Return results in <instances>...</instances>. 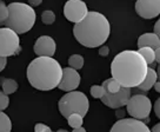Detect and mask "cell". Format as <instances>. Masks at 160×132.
<instances>
[{"label": "cell", "mask_w": 160, "mask_h": 132, "mask_svg": "<svg viewBox=\"0 0 160 132\" xmlns=\"http://www.w3.org/2000/svg\"><path fill=\"white\" fill-rule=\"evenodd\" d=\"M148 64L138 51H122L114 57L111 64L112 78L121 87H137L140 85L148 70Z\"/></svg>", "instance_id": "obj_1"}, {"label": "cell", "mask_w": 160, "mask_h": 132, "mask_svg": "<svg viewBox=\"0 0 160 132\" xmlns=\"http://www.w3.org/2000/svg\"><path fill=\"white\" fill-rule=\"evenodd\" d=\"M110 33V23L105 15L99 12H88L85 18L73 27L75 39L88 48L99 47L105 44Z\"/></svg>", "instance_id": "obj_2"}, {"label": "cell", "mask_w": 160, "mask_h": 132, "mask_svg": "<svg viewBox=\"0 0 160 132\" xmlns=\"http://www.w3.org/2000/svg\"><path fill=\"white\" fill-rule=\"evenodd\" d=\"M62 69L52 57H38L27 67V79L32 86L40 91H50L58 87Z\"/></svg>", "instance_id": "obj_3"}, {"label": "cell", "mask_w": 160, "mask_h": 132, "mask_svg": "<svg viewBox=\"0 0 160 132\" xmlns=\"http://www.w3.org/2000/svg\"><path fill=\"white\" fill-rule=\"evenodd\" d=\"M8 12L10 14L5 25L18 34L28 32L34 26L37 15L31 5L22 3H12L8 5Z\"/></svg>", "instance_id": "obj_4"}, {"label": "cell", "mask_w": 160, "mask_h": 132, "mask_svg": "<svg viewBox=\"0 0 160 132\" xmlns=\"http://www.w3.org/2000/svg\"><path fill=\"white\" fill-rule=\"evenodd\" d=\"M58 106L62 117L67 119L73 113H79L82 117H85L86 113L88 112L90 103L88 98L82 92L71 91L60 99Z\"/></svg>", "instance_id": "obj_5"}, {"label": "cell", "mask_w": 160, "mask_h": 132, "mask_svg": "<svg viewBox=\"0 0 160 132\" xmlns=\"http://www.w3.org/2000/svg\"><path fill=\"white\" fill-rule=\"evenodd\" d=\"M127 112L131 117L144 120L150 117L151 110H152V103L150 98L145 94H134L130 98V100L126 104Z\"/></svg>", "instance_id": "obj_6"}, {"label": "cell", "mask_w": 160, "mask_h": 132, "mask_svg": "<svg viewBox=\"0 0 160 132\" xmlns=\"http://www.w3.org/2000/svg\"><path fill=\"white\" fill-rule=\"evenodd\" d=\"M20 51V39L18 33L10 28H0V56L12 57Z\"/></svg>", "instance_id": "obj_7"}, {"label": "cell", "mask_w": 160, "mask_h": 132, "mask_svg": "<svg viewBox=\"0 0 160 132\" xmlns=\"http://www.w3.org/2000/svg\"><path fill=\"white\" fill-rule=\"evenodd\" d=\"M88 13L87 5L82 0H68L64 6V15L71 23H79Z\"/></svg>", "instance_id": "obj_8"}, {"label": "cell", "mask_w": 160, "mask_h": 132, "mask_svg": "<svg viewBox=\"0 0 160 132\" xmlns=\"http://www.w3.org/2000/svg\"><path fill=\"white\" fill-rule=\"evenodd\" d=\"M110 132H151L144 122L135 118H121L112 126Z\"/></svg>", "instance_id": "obj_9"}, {"label": "cell", "mask_w": 160, "mask_h": 132, "mask_svg": "<svg viewBox=\"0 0 160 132\" xmlns=\"http://www.w3.org/2000/svg\"><path fill=\"white\" fill-rule=\"evenodd\" d=\"M131 98L130 87H121L120 91L115 93H105V96L101 98L102 104L111 109H120L125 106Z\"/></svg>", "instance_id": "obj_10"}, {"label": "cell", "mask_w": 160, "mask_h": 132, "mask_svg": "<svg viewBox=\"0 0 160 132\" xmlns=\"http://www.w3.org/2000/svg\"><path fill=\"white\" fill-rule=\"evenodd\" d=\"M135 12L144 19H152L160 14V0H137Z\"/></svg>", "instance_id": "obj_11"}, {"label": "cell", "mask_w": 160, "mask_h": 132, "mask_svg": "<svg viewBox=\"0 0 160 132\" xmlns=\"http://www.w3.org/2000/svg\"><path fill=\"white\" fill-rule=\"evenodd\" d=\"M80 85V74L78 73L77 70L72 69V67H65L62 69V76H61V80H60L59 87L61 91L71 92L74 91L75 89H78Z\"/></svg>", "instance_id": "obj_12"}, {"label": "cell", "mask_w": 160, "mask_h": 132, "mask_svg": "<svg viewBox=\"0 0 160 132\" xmlns=\"http://www.w3.org/2000/svg\"><path fill=\"white\" fill-rule=\"evenodd\" d=\"M34 53L38 57H52L55 53V41L50 36L39 37L34 44Z\"/></svg>", "instance_id": "obj_13"}, {"label": "cell", "mask_w": 160, "mask_h": 132, "mask_svg": "<svg viewBox=\"0 0 160 132\" xmlns=\"http://www.w3.org/2000/svg\"><path fill=\"white\" fill-rule=\"evenodd\" d=\"M138 46L139 47H152L153 50L160 47V39L155 33H145L139 37L138 39Z\"/></svg>", "instance_id": "obj_14"}, {"label": "cell", "mask_w": 160, "mask_h": 132, "mask_svg": "<svg viewBox=\"0 0 160 132\" xmlns=\"http://www.w3.org/2000/svg\"><path fill=\"white\" fill-rule=\"evenodd\" d=\"M158 80V74L153 69H148L147 70V74H146L144 81L137 86V89H139L140 91H150L151 89L153 87V85L155 84V81Z\"/></svg>", "instance_id": "obj_15"}, {"label": "cell", "mask_w": 160, "mask_h": 132, "mask_svg": "<svg viewBox=\"0 0 160 132\" xmlns=\"http://www.w3.org/2000/svg\"><path fill=\"white\" fill-rule=\"evenodd\" d=\"M0 85L2 86V91L5 92L6 94H12L18 90V83L11 78L0 77Z\"/></svg>", "instance_id": "obj_16"}, {"label": "cell", "mask_w": 160, "mask_h": 132, "mask_svg": "<svg viewBox=\"0 0 160 132\" xmlns=\"http://www.w3.org/2000/svg\"><path fill=\"white\" fill-rule=\"evenodd\" d=\"M102 86L105 89V93H115V92L120 91V89H121V85L115 80L114 78L106 79L102 83Z\"/></svg>", "instance_id": "obj_17"}, {"label": "cell", "mask_w": 160, "mask_h": 132, "mask_svg": "<svg viewBox=\"0 0 160 132\" xmlns=\"http://www.w3.org/2000/svg\"><path fill=\"white\" fill-rule=\"evenodd\" d=\"M141 54V56L144 57V59L146 60L147 64H153L155 61V53H154V50L152 48V47H140L139 51H138Z\"/></svg>", "instance_id": "obj_18"}, {"label": "cell", "mask_w": 160, "mask_h": 132, "mask_svg": "<svg viewBox=\"0 0 160 132\" xmlns=\"http://www.w3.org/2000/svg\"><path fill=\"white\" fill-rule=\"evenodd\" d=\"M12 130V122L8 116L0 111V132H11Z\"/></svg>", "instance_id": "obj_19"}, {"label": "cell", "mask_w": 160, "mask_h": 132, "mask_svg": "<svg viewBox=\"0 0 160 132\" xmlns=\"http://www.w3.org/2000/svg\"><path fill=\"white\" fill-rule=\"evenodd\" d=\"M68 65H70V67L78 71L80 69H82V66H84V58L80 54H73L68 59Z\"/></svg>", "instance_id": "obj_20"}, {"label": "cell", "mask_w": 160, "mask_h": 132, "mask_svg": "<svg viewBox=\"0 0 160 132\" xmlns=\"http://www.w3.org/2000/svg\"><path fill=\"white\" fill-rule=\"evenodd\" d=\"M67 120H68V125H70L71 127L77 129V127L82 126L84 117H82L81 114H79V113H73V114H71L70 117L67 118Z\"/></svg>", "instance_id": "obj_21"}, {"label": "cell", "mask_w": 160, "mask_h": 132, "mask_svg": "<svg viewBox=\"0 0 160 132\" xmlns=\"http://www.w3.org/2000/svg\"><path fill=\"white\" fill-rule=\"evenodd\" d=\"M41 20L45 25H52L55 21V14L50 10H46L41 14Z\"/></svg>", "instance_id": "obj_22"}, {"label": "cell", "mask_w": 160, "mask_h": 132, "mask_svg": "<svg viewBox=\"0 0 160 132\" xmlns=\"http://www.w3.org/2000/svg\"><path fill=\"white\" fill-rule=\"evenodd\" d=\"M8 14H10V12H8V6H6L5 3L1 0V1H0V25L5 24L6 20L8 19Z\"/></svg>", "instance_id": "obj_23"}, {"label": "cell", "mask_w": 160, "mask_h": 132, "mask_svg": "<svg viewBox=\"0 0 160 132\" xmlns=\"http://www.w3.org/2000/svg\"><path fill=\"white\" fill-rule=\"evenodd\" d=\"M91 94L93 98H98L101 99L102 97L105 96V89L102 85H93L91 87Z\"/></svg>", "instance_id": "obj_24"}, {"label": "cell", "mask_w": 160, "mask_h": 132, "mask_svg": "<svg viewBox=\"0 0 160 132\" xmlns=\"http://www.w3.org/2000/svg\"><path fill=\"white\" fill-rule=\"evenodd\" d=\"M10 104V98L8 94H6L4 91H0V111H4L8 107Z\"/></svg>", "instance_id": "obj_25"}, {"label": "cell", "mask_w": 160, "mask_h": 132, "mask_svg": "<svg viewBox=\"0 0 160 132\" xmlns=\"http://www.w3.org/2000/svg\"><path fill=\"white\" fill-rule=\"evenodd\" d=\"M34 132H52L50 126H47L45 124H41V123H38L34 126Z\"/></svg>", "instance_id": "obj_26"}, {"label": "cell", "mask_w": 160, "mask_h": 132, "mask_svg": "<svg viewBox=\"0 0 160 132\" xmlns=\"http://www.w3.org/2000/svg\"><path fill=\"white\" fill-rule=\"evenodd\" d=\"M153 109H154L155 116H157V117H158L160 119V97L158 98V99H157V100H155Z\"/></svg>", "instance_id": "obj_27"}, {"label": "cell", "mask_w": 160, "mask_h": 132, "mask_svg": "<svg viewBox=\"0 0 160 132\" xmlns=\"http://www.w3.org/2000/svg\"><path fill=\"white\" fill-rule=\"evenodd\" d=\"M108 53H110V48L107 46H101L99 48V54L101 57H107Z\"/></svg>", "instance_id": "obj_28"}, {"label": "cell", "mask_w": 160, "mask_h": 132, "mask_svg": "<svg viewBox=\"0 0 160 132\" xmlns=\"http://www.w3.org/2000/svg\"><path fill=\"white\" fill-rule=\"evenodd\" d=\"M6 65H7V58L0 56V72L2 71V70H5Z\"/></svg>", "instance_id": "obj_29"}, {"label": "cell", "mask_w": 160, "mask_h": 132, "mask_svg": "<svg viewBox=\"0 0 160 132\" xmlns=\"http://www.w3.org/2000/svg\"><path fill=\"white\" fill-rule=\"evenodd\" d=\"M154 33L157 34V36L159 37V39H160V19H158V21L154 24Z\"/></svg>", "instance_id": "obj_30"}, {"label": "cell", "mask_w": 160, "mask_h": 132, "mask_svg": "<svg viewBox=\"0 0 160 132\" xmlns=\"http://www.w3.org/2000/svg\"><path fill=\"white\" fill-rule=\"evenodd\" d=\"M28 3L32 7H35V6H39L42 3V0H28Z\"/></svg>", "instance_id": "obj_31"}, {"label": "cell", "mask_w": 160, "mask_h": 132, "mask_svg": "<svg viewBox=\"0 0 160 132\" xmlns=\"http://www.w3.org/2000/svg\"><path fill=\"white\" fill-rule=\"evenodd\" d=\"M154 53H155V60H157L160 64V47L155 48V50H154Z\"/></svg>", "instance_id": "obj_32"}, {"label": "cell", "mask_w": 160, "mask_h": 132, "mask_svg": "<svg viewBox=\"0 0 160 132\" xmlns=\"http://www.w3.org/2000/svg\"><path fill=\"white\" fill-rule=\"evenodd\" d=\"M153 87H154V90H155V91H157V92H159V93H160V81H159V80H157V81H155V84H154V85H153Z\"/></svg>", "instance_id": "obj_33"}, {"label": "cell", "mask_w": 160, "mask_h": 132, "mask_svg": "<svg viewBox=\"0 0 160 132\" xmlns=\"http://www.w3.org/2000/svg\"><path fill=\"white\" fill-rule=\"evenodd\" d=\"M151 132H160V123H159V124H157V125H154V126L152 127V130H151Z\"/></svg>", "instance_id": "obj_34"}, {"label": "cell", "mask_w": 160, "mask_h": 132, "mask_svg": "<svg viewBox=\"0 0 160 132\" xmlns=\"http://www.w3.org/2000/svg\"><path fill=\"white\" fill-rule=\"evenodd\" d=\"M124 114H125V111H124V110H118V111H117V117L118 118H122Z\"/></svg>", "instance_id": "obj_35"}, {"label": "cell", "mask_w": 160, "mask_h": 132, "mask_svg": "<svg viewBox=\"0 0 160 132\" xmlns=\"http://www.w3.org/2000/svg\"><path fill=\"white\" fill-rule=\"evenodd\" d=\"M72 132H86V130L82 126H80V127H77V129H73Z\"/></svg>", "instance_id": "obj_36"}, {"label": "cell", "mask_w": 160, "mask_h": 132, "mask_svg": "<svg viewBox=\"0 0 160 132\" xmlns=\"http://www.w3.org/2000/svg\"><path fill=\"white\" fill-rule=\"evenodd\" d=\"M157 74H158V80L160 81V64L158 66V72H157Z\"/></svg>", "instance_id": "obj_37"}, {"label": "cell", "mask_w": 160, "mask_h": 132, "mask_svg": "<svg viewBox=\"0 0 160 132\" xmlns=\"http://www.w3.org/2000/svg\"><path fill=\"white\" fill-rule=\"evenodd\" d=\"M57 132H68L67 130H64V129H60V130H58Z\"/></svg>", "instance_id": "obj_38"}, {"label": "cell", "mask_w": 160, "mask_h": 132, "mask_svg": "<svg viewBox=\"0 0 160 132\" xmlns=\"http://www.w3.org/2000/svg\"><path fill=\"white\" fill-rule=\"evenodd\" d=\"M0 1H1V0H0Z\"/></svg>", "instance_id": "obj_39"}]
</instances>
